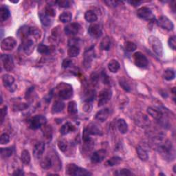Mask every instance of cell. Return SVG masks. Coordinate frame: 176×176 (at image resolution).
Masks as SVG:
<instances>
[{
	"mask_svg": "<svg viewBox=\"0 0 176 176\" xmlns=\"http://www.w3.org/2000/svg\"><path fill=\"white\" fill-rule=\"evenodd\" d=\"M13 153V149L11 147H7V148L1 149V156L3 158H8L12 156Z\"/></svg>",
	"mask_w": 176,
	"mask_h": 176,
	"instance_id": "39",
	"label": "cell"
},
{
	"mask_svg": "<svg viewBox=\"0 0 176 176\" xmlns=\"http://www.w3.org/2000/svg\"><path fill=\"white\" fill-rule=\"evenodd\" d=\"M7 106H4L3 107H2V109H1V124L3 123V120H4L6 116V114H7Z\"/></svg>",
	"mask_w": 176,
	"mask_h": 176,
	"instance_id": "55",
	"label": "cell"
},
{
	"mask_svg": "<svg viewBox=\"0 0 176 176\" xmlns=\"http://www.w3.org/2000/svg\"><path fill=\"white\" fill-rule=\"evenodd\" d=\"M85 19L89 23H94L98 19L96 14L93 10H88L85 13Z\"/></svg>",
	"mask_w": 176,
	"mask_h": 176,
	"instance_id": "26",
	"label": "cell"
},
{
	"mask_svg": "<svg viewBox=\"0 0 176 176\" xmlns=\"http://www.w3.org/2000/svg\"><path fill=\"white\" fill-rule=\"evenodd\" d=\"M107 3H109V5H111V6H117L118 3H119V2H115V1H110V2H106Z\"/></svg>",
	"mask_w": 176,
	"mask_h": 176,
	"instance_id": "60",
	"label": "cell"
},
{
	"mask_svg": "<svg viewBox=\"0 0 176 176\" xmlns=\"http://www.w3.org/2000/svg\"><path fill=\"white\" fill-rule=\"evenodd\" d=\"M135 123L136 124L138 125L141 127H147L150 124V120L149 118L146 115L143 114H138L137 116L135 118Z\"/></svg>",
	"mask_w": 176,
	"mask_h": 176,
	"instance_id": "15",
	"label": "cell"
},
{
	"mask_svg": "<svg viewBox=\"0 0 176 176\" xmlns=\"http://www.w3.org/2000/svg\"><path fill=\"white\" fill-rule=\"evenodd\" d=\"M112 97V91L110 89H103L99 93V107H102L105 105L111 100Z\"/></svg>",
	"mask_w": 176,
	"mask_h": 176,
	"instance_id": "6",
	"label": "cell"
},
{
	"mask_svg": "<svg viewBox=\"0 0 176 176\" xmlns=\"http://www.w3.org/2000/svg\"><path fill=\"white\" fill-rule=\"evenodd\" d=\"M100 49L102 50H105V51H108L111 47V39L108 36L104 37L100 44Z\"/></svg>",
	"mask_w": 176,
	"mask_h": 176,
	"instance_id": "28",
	"label": "cell"
},
{
	"mask_svg": "<svg viewBox=\"0 0 176 176\" xmlns=\"http://www.w3.org/2000/svg\"><path fill=\"white\" fill-rule=\"evenodd\" d=\"M157 149L158 152L163 156L164 159L173 160L175 157V152L172 143L167 140L164 141L163 138H157Z\"/></svg>",
	"mask_w": 176,
	"mask_h": 176,
	"instance_id": "1",
	"label": "cell"
},
{
	"mask_svg": "<svg viewBox=\"0 0 176 176\" xmlns=\"http://www.w3.org/2000/svg\"><path fill=\"white\" fill-rule=\"evenodd\" d=\"M10 17V12L8 8L5 6H2L0 10V18L1 21H6Z\"/></svg>",
	"mask_w": 176,
	"mask_h": 176,
	"instance_id": "33",
	"label": "cell"
},
{
	"mask_svg": "<svg viewBox=\"0 0 176 176\" xmlns=\"http://www.w3.org/2000/svg\"><path fill=\"white\" fill-rule=\"evenodd\" d=\"M55 3L61 8H68L70 6V2L67 0H59L55 2Z\"/></svg>",
	"mask_w": 176,
	"mask_h": 176,
	"instance_id": "51",
	"label": "cell"
},
{
	"mask_svg": "<svg viewBox=\"0 0 176 176\" xmlns=\"http://www.w3.org/2000/svg\"><path fill=\"white\" fill-rule=\"evenodd\" d=\"M175 77V73L174 70L168 68V69H167L164 72L163 78L166 81H172L174 79Z\"/></svg>",
	"mask_w": 176,
	"mask_h": 176,
	"instance_id": "34",
	"label": "cell"
},
{
	"mask_svg": "<svg viewBox=\"0 0 176 176\" xmlns=\"http://www.w3.org/2000/svg\"><path fill=\"white\" fill-rule=\"evenodd\" d=\"M58 96L61 99L68 100L73 96V89L70 85L61 84L59 89Z\"/></svg>",
	"mask_w": 176,
	"mask_h": 176,
	"instance_id": "4",
	"label": "cell"
},
{
	"mask_svg": "<svg viewBox=\"0 0 176 176\" xmlns=\"http://www.w3.org/2000/svg\"><path fill=\"white\" fill-rule=\"evenodd\" d=\"M87 129L91 135H99L101 134V130H100L98 125H96V124H90L88 126Z\"/></svg>",
	"mask_w": 176,
	"mask_h": 176,
	"instance_id": "37",
	"label": "cell"
},
{
	"mask_svg": "<svg viewBox=\"0 0 176 176\" xmlns=\"http://www.w3.org/2000/svg\"><path fill=\"white\" fill-rule=\"evenodd\" d=\"M72 61L69 59H66L63 60V61L62 63V66L65 69H66V68H68L72 66Z\"/></svg>",
	"mask_w": 176,
	"mask_h": 176,
	"instance_id": "56",
	"label": "cell"
},
{
	"mask_svg": "<svg viewBox=\"0 0 176 176\" xmlns=\"http://www.w3.org/2000/svg\"><path fill=\"white\" fill-rule=\"evenodd\" d=\"M80 48L78 46H71L67 50V55L70 57L74 58L79 55Z\"/></svg>",
	"mask_w": 176,
	"mask_h": 176,
	"instance_id": "36",
	"label": "cell"
},
{
	"mask_svg": "<svg viewBox=\"0 0 176 176\" xmlns=\"http://www.w3.org/2000/svg\"><path fill=\"white\" fill-rule=\"evenodd\" d=\"M99 79V77L96 73L94 72L91 75V81L93 85H96L97 83H98Z\"/></svg>",
	"mask_w": 176,
	"mask_h": 176,
	"instance_id": "57",
	"label": "cell"
},
{
	"mask_svg": "<svg viewBox=\"0 0 176 176\" xmlns=\"http://www.w3.org/2000/svg\"><path fill=\"white\" fill-rule=\"evenodd\" d=\"M40 165L41 168H44V169H50V168L52 167V160L50 157L46 156L41 161Z\"/></svg>",
	"mask_w": 176,
	"mask_h": 176,
	"instance_id": "30",
	"label": "cell"
},
{
	"mask_svg": "<svg viewBox=\"0 0 176 176\" xmlns=\"http://www.w3.org/2000/svg\"><path fill=\"white\" fill-rule=\"evenodd\" d=\"M133 58H134V63L137 67L142 68V69H145V68L148 67V65H149L148 59H147L145 55H143L142 52H136L134 56H133Z\"/></svg>",
	"mask_w": 176,
	"mask_h": 176,
	"instance_id": "5",
	"label": "cell"
},
{
	"mask_svg": "<svg viewBox=\"0 0 176 176\" xmlns=\"http://www.w3.org/2000/svg\"><path fill=\"white\" fill-rule=\"evenodd\" d=\"M78 168V166H77V165H76L75 164H68L66 167V175L75 176Z\"/></svg>",
	"mask_w": 176,
	"mask_h": 176,
	"instance_id": "38",
	"label": "cell"
},
{
	"mask_svg": "<svg viewBox=\"0 0 176 176\" xmlns=\"http://www.w3.org/2000/svg\"><path fill=\"white\" fill-rule=\"evenodd\" d=\"M80 28L81 26L79 24L72 23L67 25V26L65 27L64 31L66 32V34L68 36H74L79 32Z\"/></svg>",
	"mask_w": 176,
	"mask_h": 176,
	"instance_id": "14",
	"label": "cell"
},
{
	"mask_svg": "<svg viewBox=\"0 0 176 176\" xmlns=\"http://www.w3.org/2000/svg\"><path fill=\"white\" fill-rule=\"evenodd\" d=\"M16 39L12 37H8L3 39L1 43V48L3 51H10V50H13L16 47Z\"/></svg>",
	"mask_w": 176,
	"mask_h": 176,
	"instance_id": "9",
	"label": "cell"
},
{
	"mask_svg": "<svg viewBox=\"0 0 176 176\" xmlns=\"http://www.w3.org/2000/svg\"><path fill=\"white\" fill-rule=\"evenodd\" d=\"M52 128L50 127V126H48L46 127L44 129V134L45 136V138L47 139H51L52 138Z\"/></svg>",
	"mask_w": 176,
	"mask_h": 176,
	"instance_id": "52",
	"label": "cell"
},
{
	"mask_svg": "<svg viewBox=\"0 0 176 176\" xmlns=\"http://www.w3.org/2000/svg\"><path fill=\"white\" fill-rule=\"evenodd\" d=\"M46 123H47V119L45 116L42 115H37L28 120V126L31 129L36 130L43 126H45Z\"/></svg>",
	"mask_w": 176,
	"mask_h": 176,
	"instance_id": "2",
	"label": "cell"
},
{
	"mask_svg": "<svg viewBox=\"0 0 176 176\" xmlns=\"http://www.w3.org/2000/svg\"><path fill=\"white\" fill-rule=\"evenodd\" d=\"M93 57H94V51H93V49L89 50L85 53L83 64L85 67L89 68L90 67L91 63L92 62Z\"/></svg>",
	"mask_w": 176,
	"mask_h": 176,
	"instance_id": "19",
	"label": "cell"
},
{
	"mask_svg": "<svg viewBox=\"0 0 176 176\" xmlns=\"http://www.w3.org/2000/svg\"><path fill=\"white\" fill-rule=\"evenodd\" d=\"M22 48L24 50V52L26 54V55H29L33 52L35 48V43L33 40H32L30 39H25L23 40L22 44Z\"/></svg>",
	"mask_w": 176,
	"mask_h": 176,
	"instance_id": "16",
	"label": "cell"
},
{
	"mask_svg": "<svg viewBox=\"0 0 176 176\" xmlns=\"http://www.w3.org/2000/svg\"><path fill=\"white\" fill-rule=\"evenodd\" d=\"M37 51L43 55H47L50 52V48L48 46L43 44H39L37 47Z\"/></svg>",
	"mask_w": 176,
	"mask_h": 176,
	"instance_id": "40",
	"label": "cell"
},
{
	"mask_svg": "<svg viewBox=\"0 0 176 176\" xmlns=\"http://www.w3.org/2000/svg\"><path fill=\"white\" fill-rule=\"evenodd\" d=\"M119 84L120 85V87L123 88L125 91H126L127 92L131 91V87L127 81L124 78H120L119 79Z\"/></svg>",
	"mask_w": 176,
	"mask_h": 176,
	"instance_id": "43",
	"label": "cell"
},
{
	"mask_svg": "<svg viewBox=\"0 0 176 176\" xmlns=\"http://www.w3.org/2000/svg\"><path fill=\"white\" fill-rule=\"evenodd\" d=\"M80 40L77 38H72L68 41V45L70 47L71 46H78V44H79Z\"/></svg>",
	"mask_w": 176,
	"mask_h": 176,
	"instance_id": "54",
	"label": "cell"
},
{
	"mask_svg": "<svg viewBox=\"0 0 176 176\" xmlns=\"http://www.w3.org/2000/svg\"><path fill=\"white\" fill-rule=\"evenodd\" d=\"M173 170V172H174V173H176V171H175V165H174Z\"/></svg>",
	"mask_w": 176,
	"mask_h": 176,
	"instance_id": "61",
	"label": "cell"
},
{
	"mask_svg": "<svg viewBox=\"0 0 176 176\" xmlns=\"http://www.w3.org/2000/svg\"><path fill=\"white\" fill-rule=\"evenodd\" d=\"M136 152H137L138 156L139 158L142 161H147L149 159V154L148 152L144 149V147L141 146H138L136 149Z\"/></svg>",
	"mask_w": 176,
	"mask_h": 176,
	"instance_id": "24",
	"label": "cell"
},
{
	"mask_svg": "<svg viewBox=\"0 0 176 176\" xmlns=\"http://www.w3.org/2000/svg\"><path fill=\"white\" fill-rule=\"evenodd\" d=\"M67 112L68 114L71 115V116H74V115H76L78 113V107L76 101L72 100V101L68 103Z\"/></svg>",
	"mask_w": 176,
	"mask_h": 176,
	"instance_id": "27",
	"label": "cell"
},
{
	"mask_svg": "<svg viewBox=\"0 0 176 176\" xmlns=\"http://www.w3.org/2000/svg\"><path fill=\"white\" fill-rule=\"evenodd\" d=\"M122 162V158L118 156H114L111 157L109 160L105 163V165L107 167H114L120 164Z\"/></svg>",
	"mask_w": 176,
	"mask_h": 176,
	"instance_id": "32",
	"label": "cell"
},
{
	"mask_svg": "<svg viewBox=\"0 0 176 176\" xmlns=\"http://www.w3.org/2000/svg\"><path fill=\"white\" fill-rule=\"evenodd\" d=\"M96 93L95 90H89L85 94V101L92 102L96 99Z\"/></svg>",
	"mask_w": 176,
	"mask_h": 176,
	"instance_id": "41",
	"label": "cell"
},
{
	"mask_svg": "<svg viewBox=\"0 0 176 176\" xmlns=\"http://www.w3.org/2000/svg\"><path fill=\"white\" fill-rule=\"evenodd\" d=\"M75 129H76V128H75V127L72 124L70 123V122H67V123L63 125L62 127H61L60 133L62 135L65 136V135L68 134L70 132H72V131H75Z\"/></svg>",
	"mask_w": 176,
	"mask_h": 176,
	"instance_id": "20",
	"label": "cell"
},
{
	"mask_svg": "<svg viewBox=\"0 0 176 176\" xmlns=\"http://www.w3.org/2000/svg\"><path fill=\"white\" fill-rule=\"evenodd\" d=\"M168 46H169V47L172 50H175V47H176V37H175V36H173V37H171L169 39H168Z\"/></svg>",
	"mask_w": 176,
	"mask_h": 176,
	"instance_id": "49",
	"label": "cell"
},
{
	"mask_svg": "<svg viewBox=\"0 0 176 176\" xmlns=\"http://www.w3.org/2000/svg\"><path fill=\"white\" fill-rule=\"evenodd\" d=\"M116 175H125V176H129V175H133L134 173L131 172V171H129L127 168H123V169H121L120 171H117L115 172L114 173Z\"/></svg>",
	"mask_w": 176,
	"mask_h": 176,
	"instance_id": "46",
	"label": "cell"
},
{
	"mask_svg": "<svg viewBox=\"0 0 176 176\" xmlns=\"http://www.w3.org/2000/svg\"><path fill=\"white\" fill-rule=\"evenodd\" d=\"M44 13H45L46 15H48L50 17H55L56 15L55 10L51 5H48L45 7Z\"/></svg>",
	"mask_w": 176,
	"mask_h": 176,
	"instance_id": "45",
	"label": "cell"
},
{
	"mask_svg": "<svg viewBox=\"0 0 176 176\" xmlns=\"http://www.w3.org/2000/svg\"><path fill=\"white\" fill-rule=\"evenodd\" d=\"M90 133L89 132L88 129L86 127L84 130L83 132V140L84 142H91V138H90Z\"/></svg>",
	"mask_w": 176,
	"mask_h": 176,
	"instance_id": "47",
	"label": "cell"
},
{
	"mask_svg": "<svg viewBox=\"0 0 176 176\" xmlns=\"http://www.w3.org/2000/svg\"><path fill=\"white\" fill-rule=\"evenodd\" d=\"M130 4H131L132 6H134L135 7L136 6H138L141 4V3H143V2L142 1H129L128 2Z\"/></svg>",
	"mask_w": 176,
	"mask_h": 176,
	"instance_id": "58",
	"label": "cell"
},
{
	"mask_svg": "<svg viewBox=\"0 0 176 176\" xmlns=\"http://www.w3.org/2000/svg\"><path fill=\"white\" fill-rule=\"evenodd\" d=\"M2 83L5 88L10 92H14L17 89V85L15 84V78L10 74H4L2 78Z\"/></svg>",
	"mask_w": 176,
	"mask_h": 176,
	"instance_id": "8",
	"label": "cell"
},
{
	"mask_svg": "<svg viewBox=\"0 0 176 176\" xmlns=\"http://www.w3.org/2000/svg\"><path fill=\"white\" fill-rule=\"evenodd\" d=\"M83 111L85 112H91V110L92 109V105L90 102H88V101H85L84 105L83 106Z\"/></svg>",
	"mask_w": 176,
	"mask_h": 176,
	"instance_id": "53",
	"label": "cell"
},
{
	"mask_svg": "<svg viewBox=\"0 0 176 176\" xmlns=\"http://www.w3.org/2000/svg\"><path fill=\"white\" fill-rule=\"evenodd\" d=\"M125 48L129 52H132L135 51L137 48V45H136L134 42L132 41H127L125 43Z\"/></svg>",
	"mask_w": 176,
	"mask_h": 176,
	"instance_id": "44",
	"label": "cell"
},
{
	"mask_svg": "<svg viewBox=\"0 0 176 176\" xmlns=\"http://www.w3.org/2000/svg\"><path fill=\"white\" fill-rule=\"evenodd\" d=\"M120 67V65L119 62L116 59H112L108 63V69L112 73H116L119 70Z\"/></svg>",
	"mask_w": 176,
	"mask_h": 176,
	"instance_id": "25",
	"label": "cell"
},
{
	"mask_svg": "<svg viewBox=\"0 0 176 176\" xmlns=\"http://www.w3.org/2000/svg\"><path fill=\"white\" fill-rule=\"evenodd\" d=\"M29 35L35 38H39L41 37V30L36 27H29Z\"/></svg>",
	"mask_w": 176,
	"mask_h": 176,
	"instance_id": "42",
	"label": "cell"
},
{
	"mask_svg": "<svg viewBox=\"0 0 176 176\" xmlns=\"http://www.w3.org/2000/svg\"><path fill=\"white\" fill-rule=\"evenodd\" d=\"M147 113H148L151 116L155 118L156 120H161L163 116V114L160 110H157L153 107H148L147 108Z\"/></svg>",
	"mask_w": 176,
	"mask_h": 176,
	"instance_id": "22",
	"label": "cell"
},
{
	"mask_svg": "<svg viewBox=\"0 0 176 176\" xmlns=\"http://www.w3.org/2000/svg\"><path fill=\"white\" fill-rule=\"evenodd\" d=\"M137 15L139 18L147 21H152L155 19V16L153 14L152 10L148 7H142L137 11Z\"/></svg>",
	"mask_w": 176,
	"mask_h": 176,
	"instance_id": "7",
	"label": "cell"
},
{
	"mask_svg": "<svg viewBox=\"0 0 176 176\" xmlns=\"http://www.w3.org/2000/svg\"><path fill=\"white\" fill-rule=\"evenodd\" d=\"M107 156V151L105 149H100L96 151L91 156V162L93 164H98L105 158Z\"/></svg>",
	"mask_w": 176,
	"mask_h": 176,
	"instance_id": "13",
	"label": "cell"
},
{
	"mask_svg": "<svg viewBox=\"0 0 176 176\" xmlns=\"http://www.w3.org/2000/svg\"><path fill=\"white\" fill-rule=\"evenodd\" d=\"M109 113V109L108 108L103 109L96 113L95 118L96 120H98L100 122H105L108 118Z\"/></svg>",
	"mask_w": 176,
	"mask_h": 176,
	"instance_id": "18",
	"label": "cell"
},
{
	"mask_svg": "<svg viewBox=\"0 0 176 176\" xmlns=\"http://www.w3.org/2000/svg\"><path fill=\"white\" fill-rule=\"evenodd\" d=\"M25 175V173L23 171V170H20V169L15 171V172L13 173V175H17V176H21V175Z\"/></svg>",
	"mask_w": 176,
	"mask_h": 176,
	"instance_id": "59",
	"label": "cell"
},
{
	"mask_svg": "<svg viewBox=\"0 0 176 176\" xmlns=\"http://www.w3.org/2000/svg\"><path fill=\"white\" fill-rule=\"evenodd\" d=\"M39 16L41 24L44 25V26H49L50 25L52 24L51 17L46 15L45 13H40L39 14Z\"/></svg>",
	"mask_w": 176,
	"mask_h": 176,
	"instance_id": "31",
	"label": "cell"
},
{
	"mask_svg": "<svg viewBox=\"0 0 176 176\" xmlns=\"http://www.w3.org/2000/svg\"><path fill=\"white\" fill-rule=\"evenodd\" d=\"M88 33L92 37L98 39L101 37L103 34L102 28L99 24L94 23L90 25L88 29Z\"/></svg>",
	"mask_w": 176,
	"mask_h": 176,
	"instance_id": "12",
	"label": "cell"
},
{
	"mask_svg": "<svg viewBox=\"0 0 176 176\" xmlns=\"http://www.w3.org/2000/svg\"><path fill=\"white\" fill-rule=\"evenodd\" d=\"M10 142V136L8 134H2L0 136V144L1 145H6Z\"/></svg>",
	"mask_w": 176,
	"mask_h": 176,
	"instance_id": "48",
	"label": "cell"
},
{
	"mask_svg": "<svg viewBox=\"0 0 176 176\" xmlns=\"http://www.w3.org/2000/svg\"><path fill=\"white\" fill-rule=\"evenodd\" d=\"M157 25L167 31H172L174 28V24L167 16H160L157 21Z\"/></svg>",
	"mask_w": 176,
	"mask_h": 176,
	"instance_id": "10",
	"label": "cell"
},
{
	"mask_svg": "<svg viewBox=\"0 0 176 176\" xmlns=\"http://www.w3.org/2000/svg\"><path fill=\"white\" fill-rule=\"evenodd\" d=\"M1 60L3 65V67L5 70L8 72H11L15 67V63H14L13 58L10 55H2L1 56Z\"/></svg>",
	"mask_w": 176,
	"mask_h": 176,
	"instance_id": "11",
	"label": "cell"
},
{
	"mask_svg": "<svg viewBox=\"0 0 176 176\" xmlns=\"http://www.w3.org/2000/svg\"><path fill=\"white\" fill-rule=\"evenodd\" d=\"M72 19V14L69 11H65L59 15V20L62 23H69Z\"/></svg>",
	"mask_w": 176,
	"mask_h": 176,
	"instance_id": "29",
	"label": "cell"
},
{
	"mask_svg": "<svg viewBox=\"0 0 176 176\" xmlns=\"http://www.w3.org/2000/svg\"><path fill=\"white\" fill-rule=\"evenodd\" d=\"M58 147H59V149L62 152H65L67 148V143L66 141L62 140V141H60L58 142Z\"/></svg>",
	"mask_w": 176,
	"mask_h": 176,
	"instance_id": "50",
	"label": "cell"
},
{
	"mask_svg": "<svg viewBox=\"0 0 176 176\" xmlns=\"http://www.w3.org/2000/svg\"><path fill=\"white\" fill-rule=\"evenodd\" d=\"M149 42L150 43L151 46L153 50V52L158 56H162L163 55V45L160 39L155 37V36H151L149 38Z\"/></svg>",
	"mask_w": 176,
	"mask_h": 176,
	"instance_id": "3",
	"label": "cell"
},
{
	"mask_svg": "<svg viewBox=\"0 0 176 176\" xmlns=\"http://www.w3.org/2000/svg\"><path fill=\"white\" fill-rule=\"evenodd\" d=\"M45 143L43 142H39L35 145L32 153L36 158H39L42 156L45 151Z\"/></svg>",
	"mask_w": 176,
	"mask_h": 176,
	"instance_id": "17",
	"label": "cell"
},
{
	"mask_svg": "<svg viewBox=\"0 0 176 176\" xmlns=\"http://www.w3.org/2000/svg\"><path fill=\"white\" fill-rule=\"evenodd\" d=\"M21 162L24 164H29L30 163L31 160V156L30 154L28 152V150H24L21 152Z\"/></svg>",
	"mask_w": 176,
	"mask_h": 176,
	"instance_id": "35",
	"label": "cell"
},
{
	"mask_svg": "<svg viewBox=\"0 0 176 176\" xmlns=\"http://www.w3.org/2000/svg\"><path fill=\"white\" fill-rule=\"evenodd\" d=\"M65 107V103L61 101V100H56L54 103L52 107V112L53 114H58L61 112Z\"/></svg>",
	"mask_w": 176,
	"mask_h": 176,
	"instance_id": "23",
	"label": "cell"
},
{
	"mask_svg": "<svg viewBox=\"0 0 176 176\" xmlns=\"http://www.w3.org/2000/svg\"><path fill=\"white\" fill-rule=\"evenodd\" d=\"M117 128L122 134H127L128 131V125L123 118H120L117 120Z\"/></svg>",
	"mask_w": 176,
	"mask_h": 176,
	"instance_id": "21",
	"label": "cell"
}]
</instances>
